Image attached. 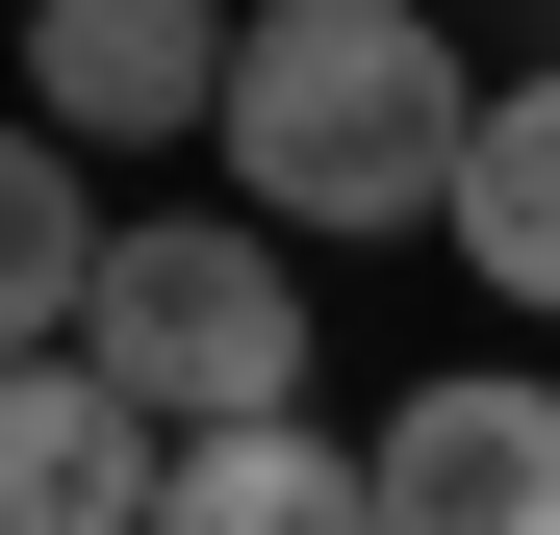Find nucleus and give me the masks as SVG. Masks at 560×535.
<instances>
[{"mask_svg":"<svg viewBox=\"0 0 560 535\" xmlns=\"http://www.w3.org/2000/svg\"><path fill=\"white\" fill-rule=\"evenodd\" d=\"M458 255L510 306H560V77H485V153H458Z\"/></svg>","mask_w":560,"mask_h":535,"instance_id":"obj_8","label":"nucleus"},{"mask_svg":"<svg viewBox=\"0 0 560 535\" xmlns=\"http://www.w3.org/2000/svg\"><path fill=\"white\" fill-rule=\"evenodd\" d=\"M230 0H26V128L77 153H153V128H230Z\"/></svg>","mask_w":560,"mask_h":535,"instance_id":"obj_3","label":"nucleus"},{"mask_svg":"<svg viewBox=\"0 0 560 535\" xmlns=\"http://www.w3.org/2000/svg\"><path fill=\"white\" fill-rule=\"evenodd\" d=\"M77 357L153 408V433H255L306 408V281H280V230H103V306H77Z\"/></svg>","mask_w":560,"mask_h":535,"instance_id":"obj_2","label":"nucleus"},{"mask_svg":"<svg viewBox=\"0 0 560 535\" xmlns=\"http://www.w3.org/2000/svg\"><path fill=\"white\" fill-rule=\"evenodd\" d=\"M383 535H560V383H408L383 408Z\"/></svg>","mask_w":560,"mask_h":535,"instance_id":"obj_4","label":"nucleus"},{"mask_svg":"<svg viewBox=\"0 0 560 535\" xmlns=\"http://www.w3.org/2000/svg\"><path fill=\"white\" fill-rule=\"evenodd\" d=\"M153 535H383V433H357V460H331L306 408H255V433H178Z\"/></svg>","mask_w":560,"mask_h":535,"instance_id":"obj_6","label":"nucleus"},{"mask_svg":"<svg viewBox=\"0 0 560 535\" xmlns=\"http://www.w3.org/2000/svg\"><path fill=\"white\" fill-rule=\"evenodd\" d=\"M178 433L103 383V357H0V535H153Z\"/></svg>","mask_w":560,"mask_h":535,"instance_id":"obj_5","label":"nucleus"},{"mask_svg":"<svg viewBox=\"0 0 560 535\" xmlns=\"http://www.w3.org/2000/svg\"><path fill=\"white\" fill-rule=\"evenodd\" d=\"M103 306V205H77V128H0V357H77Z\"/></svg>","mask_w":560,"mask_h":535,"instance_id":"obj_7","label":"nucleus"},{"mask_svg":"<svg viewBox=\"0 0 560 535\" xmlns=\"http://www.w3.org/2000/svg\"><path fill=\"white\" fill-rule=\"evenodd\" d=\"M485 77L433 51V0H255L230 51V205L255 230H458Z\"/></svg>","mask_w":560,"mask_h":535,"instance_id":"obj_1","label":"nucleus"}]
</instances>
